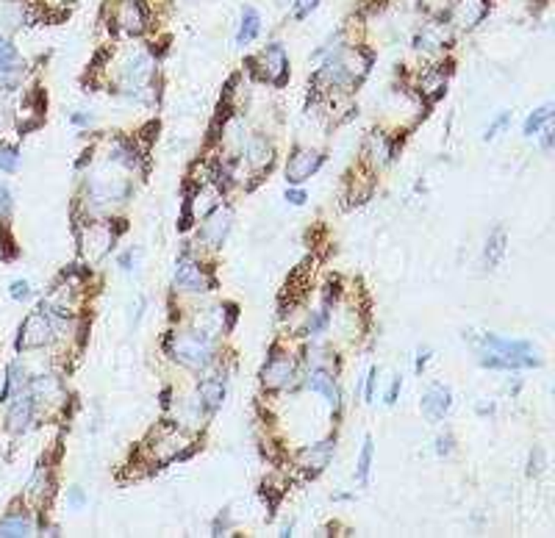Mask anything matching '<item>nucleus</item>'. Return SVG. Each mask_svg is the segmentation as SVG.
<instances>
[{"label":"nucleus","mask_w":555,"mask_h":538,"mask_svg":"<svg viewBox=\"0 0 555 538\" xmlns=\"http://www.w3.org/2000/svg\"><path fill=\"white\" fill-rule=\"evenodd\" d=\"M481 364L489 369H525V366H542V355L530 342L522 339H503L497 333H483L478 342Z\"/></svg>","instance_id":"obj_1"},{"label":"nucleus","mask_w":555,"mask_h":538,"mask_svg":"<svg viewBox=\"0 0 555 538\" xmlns=\"http://www.w3.org/2000/svg\"><path fill=\"white\" fill-rule=\"evenodd\" d=\"M167 352L192 369H206L214 361V344L206 330H189V333H172L167 339Z\"/></svg>","instance_id":"obj_2"},{"label":"nucleus","mask_w":555,"mask_h":538,"mask_svg":"<svg viewBox=\"0 0 555 538\" xmlns=\"http://www.w3.org/2000/svg\"><path fill=\"white\" fill-rule=\"evenodd\" d=\"M369 64H372V56L364 50H339L320 69V78L327 81L330 86H350L366 75Z\"/></svg>","instance_id":"obj_3"},{"label":"nucleus","mask_w":555,"mask_h":538,"mask_svg":"<svg viewBox=\"0 0 555 538\" xmlns=\"http://www.w3.org/2000/svg\"><path fill=\"white\" fill-rule=\"evenodd\" d=\"M172 281H175L178 288H184V291H208L214 286V278L208 275V269L200 261L189 258V255H181L175 261Z\"/></svg>","instance_id":"obj_4"},{"label":"nucleus","mask_w":555,"mask_h":538,"mask_svg":"<svg viewBox=\"0 0 555 538\" xmlns=\"http://www.w3.org/2000/svg\"><path fill=\"white\" fill-rule=\"evenodd\" d=\"M325 164V156L320 153V150H303V147H297L292 153V159L286 164V181L289 184H305L320 167Z\"/></svg>","instance_id":"obj_5"},{"label":"nucleus","mask_w":555,"mask_h":538,"mask_svg":"<svg viewBox=\"0 0 555 538\" xmlns=\"http://www.w3.org/2000/svg\"><path fill=\"white\" fill-rule=\"evenodd\" d=\"M50 336H53V325H50V319L45 314V308H39V311H33L31 317L23 322L17 347H42L45 342H50Z\"/></svg>","instance_id":"obj_6"},{"label":"nucleus","mask_w":555,"mask_h":538,"mask_svg":"<svg viewBox=\"0 0 555 538\" xmlns=\"http://www.w3.org/2000/svg\"><path fill=\"white\" fill-rule=\"evenodd\" d=\"M250 62L262 64V78H267L269 84H278L281 86L286 81V75H289V59H286V53H284L281 45H269L259 59H250Z\"/></svg>","instance_id":"obj_7"},{"label":"nucleus","mask_w":555,"mask_h":538,"mask_svg":"<svg viewBox=\"0 0 555 538\" xmlns=\"http://www.w3.org/2000/svg\"><path fill=\"white\" fill-rule=\"evenodd\" d=\"M450 405H453V391H450L447 386H442V383H430V386L425 388L420 408H422V413L430 419V422L444 419L447 411H450Z\"/></svg>","instance_id":"obj_8"},{"label":"nucleus","mask_w":555,"mask_h":538,"mask_svg":"<svg viewBox=\"0 0 555 538\" xmlns=\"http://www.w3.org/2000/svg\"><path fill=\"white\" fill-rule=\"evenodd\" d=\"M230 228H233V211L225 208V206H220V208H214V211L206 217L200 236H203L211 247H220V245L228 239Z\"/></svg>","instance_id":"obj_9"},{"label":"nucleus","mask_w":555,"mask_h":538,"mask_svg":"<svg viewBox=\"0 0 555 538\" xmlns=\"http://www.w3.org/2000/svg\"><path fill=\"white\" fill-rule=\"evenodd\" d=\"M294 378V361L284 352H275L262 369V383L267 388H284Z\"/></svg>","instance_id":"obj_10"},{"label":"nucleus","mask_w":555,"mask_h":538,"mask_svg":"<svg viewBox=\"0 0 555 538\" xmlns=\"http://www.w3.org/2000/svg\"><path fill=\"white\" fill-rule=\"evenodd\" d=\"M486 0H456V6L450 9V23L458 28H475L486 17Z\"/></svg>","instance_id":"obj_11"},{"label":"nucleus","mask_w":555,"mask_h":538,"mask_svg":"<svg viewBox=\"0 0 555 538\" xmlns=\"http://www.w3.org/2000/svg\"><path fill=\"white\" fill-rule=\"evenodd\" d=\"M333 447H336V442H333V439H325V442L305 447V449L300 452V466H303V469H305V472H308L311 477L320 475V472L325 469L327 464H330Z\"/></svg>","instance_id":"obj_12"},{"label":"nucleus","mask_w":555,"mask_h":538,"mask_svg":"<svg viewBox=\"0 0 555 538\" xmlns=\"http://www.w3.org/2000/svg\"><path fill=\"white\" fill-rule=\"evenodd\" d=\"M92 194L98 197L100 203H120V200H125L128 194H131V184H125L123 178H106V175H100L98 181L92 184Z\"/></svg>","instance_id":"obj_13"},{"label":"nucleus","mask_w":555,"mask_h":538,"mask_svg":"<svg viewBox=\"0 0 555 538\" xmlns=\"http://www.w3.org/2000/svg\"><path fill=\"white\" fill-rule=\"evenodd\" d=\"M197 403H200V408L206 413H214L220 405H223V400H225V383L217 378H206L200 386H197Z\"/></svg>","instance_id":"obj_14"},{"label":"nucleus","mask_w":555,"mask_h":538,"mask_svg":"<svg viewBox=\"0 0 555 538\" xmlns=\"http://www.w3.org/2000/svg\"><path fill=\"white\" fill-rule=\"evenodd\" d=\"M117 23H120L123 31L133 33V36L145 31V9H142V3L139 0H125L120 6V11H117Z\"/></svg>","instance_id":"obj_15"},{"label":"nucleus","mask_w":555,"mask_h":538,"mask_svg":"<svg viewBox=\"0 0 555 538\" xmlns=\"http://www.w3.org/2000/svg\"><path fill=\"white\" fill-rule=\"evenodd\" d=\"M505 242H508V239H505V230H503V228H494L489 233L486 247H483V267H486V269L500 267V261L505 258V250H508Z\"/></svg>","instance_id":"obj_16"},{"label":"nucleus","mask_w":555,"mask_h":538,"mask_svg":"<svg viewBox=\"0 0 555 538\" xmlns=\"http://www.w3.org/2000/svg\"><path fill=\"white\" fill-rule=\"evenodd\" d=\"M308 388H311L314 394H323L333 408L339 405V388H336V383H333V375L325 372V369H311V375H308Z\"/></svg>","instance_id":"obj_17"},{"label":"nucleus","mask_w":555,"mask_h":538,"mask_svg":"<svg viewBox=\"0 0 555 538\" xmlns=\"http://www.w3.org/2000/svg\"><path fill=\"white\" fill-rule=\"evenodd\" d=\"M108 161L125 167V169H136L139 167V150L131 139H114L108 147Z\"/></svg>","instance_id":"obj_18"},{"label":"nucleus","mask_w":555,"mask_h":538,"mask_svg":"<svg viewBox=\"0 0 555 538\" xmlns=\"http://www.w3.org/2000/svg\"><path fill=\"white\" fill-rule=\"evenodd\" d=\"M33 408H36V397L33 394H20L17 397V403L11 405V411H9V427L11 430H23V427H28V422H31L33 416Z\"/></svg>","instance_id":"obj_19"},{"label":"nucleus","mask_w":555,"mask_h":538,"mask_svg":"<svg viewBox=\"0 0 555 538\" xmlns=\"http://www.w3.org/2000/svg\"><path fill=\"white\" fill-rule=\"evenodd\" d=\"M33 525L26 513H9L0 519V536L11 538V536H31Z\"/></svg>","instance_id":"obj_20"},{"label":"nucleus","mask_w":555,"mask_h":538,"mask_svg":"<svg viewBox=\"0 0 555 538\" xmlns=\"http://www.w3.org/2000/svg\"><path fill=\"white\" fill-rule=\"evenodd\" d=\"M259 28H262V17H259V11H256V9H245V14H242V26H239V33H236V42H239V45L253 42V39L259 36Z\"/></svg>","instance_id":"obj_21"},{"label":"nucleus","mask_w":555,"mask_h":538,"mask_svg":"<svg viewBox=\"0 0 555 538\" xmlns=\"http://www.w3.org/2000/svg\"><path fill=\"white\" fill-rule=\"evenodd\" d=\"M366 153L378 161V164H386V161L392 159L394 147H392V142H389L383 133H372V136L366 139Z\"/></svg>","instance_id":"obj_22"},{"label":"nucleus","mask_w":555,"mask_h":538,"mask_svg":"<svg viewBox=\"0 0 555 538\" xmlns=\"http://www.w3.org/2000/svg\"><path fill=\"white\" fill-rule=\"evenodd\" d=\"M553 120V103H547V106H542V108H536L527 120H525V128H522V133L530 139V136H536L542 128L547 125Z\"/></svg>","instance_id":"obj_23"},{"label":"nucleus","mask_w":555,"mask_h":538,"mask_svg":"<svg viewBox=\"0 0 555 538\" xmlns=\"http://www.w3.org/2000/svg\"><path fill=\"white\" fill-rule=\"evenodd\" d=\"M247 161H250L253 167H267V164L272 161V147L267 145L264 136H256V139L247 145Z\"/></svg>","instance_id":"obj_24"},{"label":"nucleus","mask_w":555,"mask_h":538,"mask_svg":"<svg viewBox=\"0 0 555 538\" xmlns=\"http://www.w3.org/2000/svg\"><path fill=\"white\" fill-rule=\"evenodd\" d=\"M369 469H372V439L366 436L364 439V447H361V455H359V466H356V480L359 483H369Z\"/></svg>","instance_id":"obj_25"},{"label":"nucleus","mask_w":555,"mask_h":538,"mask_svg":"<svg viewBox=\"0 0 555 538\" xmlns=\"http://www.w3.org/2000/svg\"><path fill=\"white\" fill-rule=\"evenodd\" d=\"M17 69V50L11 42L0 39V75H9Z\"/></svg>","instance_id":"obj_26"},{"label":"nucleus","mask_w":555,"mask_h":538,"mask_svg":"<svg viewBox=\"0 0 555 538\" xmlns=\"http://www.w3.org/2000/svg\"><path fill=\"white\" fill-rule=\"evenodd\" d=\"M20 167V150L11 145H0V172H17Z\"/></svg>","instance_id":"obj_27"},{"label":"nucleus","mask_w":555,"mask_h":538,"mask_svg":"<svg viewBox=\"0 0 555 538\" xmlns=\"http://www.w3.org/2000/svg\"><path fill=\"white\" fill-rule=\"evenodd\" d=\"M544 449L542 447H533L530 449V458H527V475L530 477H536V475H542L544 472Z\"/></svg>","instance_id":"obj_28"},{"label":"nucleus","mask_w":555,"mask_h":538,"mask_svg":"<svg viewBox=\"0 0 555 538\" xmlns=\"http://www.w3.org/2000/svg\"><path fill=\"white\" fill-rule=\"evenodd\" d=\"M508 123H511V111H503V114H500V117H497V120H494V123L486 128L483 139H486V142H489V139H494V136H497L503 128H508Z\"/></svg>","instance_id":"obj_29"},{"label":"nucleus","mask_w":555,"mask_h":538,"mask_svg":"<svg viewBox=\"0 0 555 538\" xmlns=\"http://www.w3.org/2000/svg\"><path fill=\"white\" fill-rule=\"evenodd\" d=\"M536 136H542V150H544V153H550V150H553V142H555V128H553V120H550L547 125L542 128V130H539Z\"/></svg>","instance_id":"obj_30"},{"label":"nucleus","mask_w":555,"mask_h":538,"mask_svg":"<svg viewBox=\"0 0 555 538\" xmlns=\"http://www.w3.org/2000/svg\"><path fill=\"white\" fill-rule=\"evenodd\" d=\"M453 444H456V439H453L450 433L439 436V439H436V455H439V458H447V455L453 452Z\"/></svg>","instance_id":"obj_31"},{"label":"nucleus","mask_w":555,"mask_h":538,"mask_svg":"<svg viewBox=\"0 0 555 538\" xmlns=\"http://www.w3.org/2000/svg\"><path fill=\"white\" fill-rule=\"evenodd\" d=\"M317 3H320V0H294V17H297V20L308 17V14L317 9Z\"/></svg>","instance_id":"obj_32"},{"label":"nucleus","mask_w":555,"mask_h":538,"mask_svg":"<svg viewBox=\"0 0 555 538\" xmlns=\"http://www.w3.org/2000/svg\"><path fill=\"white\" fill-rule=\"evenodd\" d=\"M11 297L14 300H28L31 297V286L26 284V281H14L11 284Z\"/></svg>","instance_id":"obj_33"},{"label":"nucleus","mask_w":555,"mask_h":538,"mask_svg":"<svg viewBox=\"0 0 555 538\" xmlns=\"http://www.w3.org/2000/svg\"><path fill=\"white\" fill-rule=\"evenodd\" d=\"M11 211V191L6 184H0V217H6Z\"/></svg>","instance_id":"obj_34"},{"label":"nucleus","mask_w":555,"mask_h":538,"mask_svg":"<svg viewBox=\"0 0 555 538\" xmlns=\"http://www.w3.org/2000/svg\"><path fill=\"white\" fill-rule=\"evenodd\" d=\"M375 378H378V366H369V372H366V403L375 400Z\"/></svg>","instance_id":"obj_35"},{"label":"nucleus","mask_w":555,"mask_h":538,"mask_svg":"<svg viewBox=\"0 0 555 538\" xmlns=\"http://www.w3.org/2000/svg\"><path fill=\"white\" fill-rule=\"evenodd\" d=\"M67 500H69V505L75 508V510L86 505V497H84V491H81L78 486H75V488H69V497H67Z\"/></svg>","instance_id":"obj_36"},{"label":"nucleus","mask_w":555,"mask_h":538,"mask_svg":"<svg viewBox=\"0 0 555 538\" xmlns=\"http://www.w3.org/2000/svg\"><path fill=\"white\" fill-rule=\"evenodd\" d=\"M400 386H403V380L394 378L392 386H389V391H386V405H394L397 403V394H400Z\"/></svg>","instance_id":"obj_37"},{"label":"nucleus","mask_w":555,"mask_h":538,"mask_svg":"<svg viewBox=\"0 0 555 538\" xmlns=\"http://www.w3.org/2000/svg\"><path fill=\"white\" fill-rule=\"evenodd\" d=\"M286 200H289L292 206H303L308 197H305V191L303 189H286Z\"/></svg>","instance_id":"obj_38"},{"label":"nucleus","mask_w":555,"mask_h":538,"mask_svg":"<svg viewBox=\"0 0 555 538\" xmlns=\"http://www.w3.org/2000/svg\"><path fill=\"white\" fill-rule=\"evenodd\" d=\"M136 255H139V253H136V250H128V253H123V255H120V267H123L125 272H131V269H133L131 264H136Z\"/></svg>","instance_id":"obj_39"},{"label":"nucleus","mask_w":555,"mask_h":538,"mask_svg":"<svg viewBox=\"0 0 555 538\" xmlns=\"http://www.w3.org/2000/svg\"><path fill=\"white\" fill-rule=\"evenodd\" d=\"M427 361H430V349L425 347V349H420V352H417V366H414V369H417V372H422Z\"/></svg>","instance_id":"obj_40"},{"label":"nucleus","mask_w":555,"mask_h":538,"mask_svg":"<svg viewBox=\"0 0 555 538\" xmlns=\"http://www.w3.org/2000/svg\"><path fill=\"white\" fill-rule=\"evenodd\" d=\"M92 114H72V125H89Z\"/></svg>","instance_id":"obj_41"}]
</instances>
